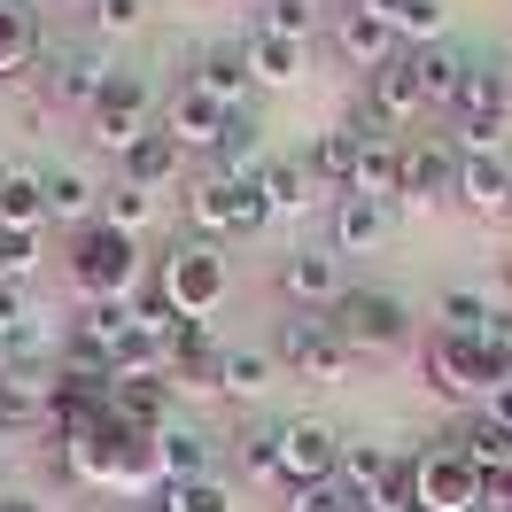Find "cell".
<instances>
[{
	"label": "cell",
	"instance_id": "44",
	"mask_svg": "<svg viewBox=\"0 0 512 512\" xmlns=\"http://www.w3.org/2000/svg\"><path fill=\"white\" fill-rule=\"evenodd\" d=\"M39 264V233H0V288H24Z\"/></svg>",
	"mask_w": 512,
	"mask_h": 512
},
{
	"label": "cell",
	"instance_id": "34",
	"mask_svg": "<svg viewBox=\"0 0 512 512\" xmlns=\"http://www.w3.org/2000/svg\"><path fill=\"white\" fill-rule=\"evenodd\" d=\"M435 334H489V342H497V295L443 288L435 295Z\"/></svg>",
	"mask_w": 512,
	"mask_h": 512
},
{
	"label": "cell",
	"instance_id": "43",
	"mask_svg": "<svg viewBox=\"0 0 512 512\" xmlns=\"http://www.w3.org/2000/svg\"><path fill=\"white\" fill-rule=\"evenodd\" d=\"M280 512H357V497H350V489H342L334 474H326V481H295Z\"/></svg>",
	"mask_w": 512,
	"mask_h": 512
},
{
	"label": "cell",
	"instance_id": "51",
	"mask_svg": "<svg viewBox=\"0 0 512 512\" xmlns=\"http://www.w3.org/2000/svg\"><path fill=\"white\" fill-rule=\"evenodd\" d=\"M8 443H16V435H8V427H0V458H8Z\"/></svg>",
	"mask_w": 512,
	"mask_h": 512
},
{
	"label": "cell",
	"instance_id": "38",
	"mask_svg": "<svg viewBox=\"0 0 512 512\" xmlns=\"http://www.w3.org/2000/svg\"><path fill=\"white\" fill-rule=\"evenodd\" d=\"M241 497H233V481H218V474H202V481H171L156 497V512H233Z\"/></svg>",
	"mask_w": 512,
	"mask_h": 512
},
{
	"label": "cell",
	"instance_id": "5",
	"mask_svg": "<svg viewBox=\"0 0 512 512\" xmlns=\"http://www.w3.org/2000/svg\"><path fill=\"white\" fill-rule=\"evenodd\" d=\"M458 156H497L512 140V86L497 63H474L466 70V94H458Z\"/></svg>",
	"mask_w": 512,
	"mask_h": 512
},
{
	"label": "cell",
	"instance_id": "39",
	"mask_svg": "<svg viewBox=\"0 0 512 512\" xmlns=\"http://www.w3.org/2000/svg\"><path fill=\"white\" fill-rule=\"evenodd\" d=\"M171 373V350L163 342H148V334H125V350H117V365H109V388L125 381H163Z\"/></svg>",
	"mask_w": 512,
	"mask_h": 512
},
{
	"label": "cell",
	"instance_id": "17",
	"mask_svg": "<svg viewBox=\"0 0 512 512\" xmlns=\"http://www.w3.org/2000/svg\"><path fill=\"white\" fill-rule=\"evenodd\" d=\"M101 78H109V70H101L86 47H63V55H47V70H39V94H47V109H94Z\"/></svg>",
	"mask_w": 512,
	"mask_h": 512
},
{
	"label": "cell",
	"instance_id": "10",
	"mask_svg": "<svg viewBox=\"0 0 512 512\" xmlns=\"http://www.w3.org/2000/svg\"><path fill=\"white\" fill-rule=\"evenodd\" d=\"M280 295H288L295 311H334L350 280H342V256L334 249H288L280 256Z\"/></svg>",
	"mask_w": 512,
	"mask_h": 512
},
{
	"label": "cell",
	"instance_id": "42",
	"mask_svg": "<svg viewBox=\"0 0 512 512\" xmlns=\"http://www.w3.org/2000/svg\"><path fill=\"white\" fill-rule=\"evenodd\" d=\"M241 474H249V481H280V489H288V474H280V427L241 435Z\"/></svg>",
	"mask_w": 512,
	"mask_h": 512
},
{
	"label": "cell",
	"instance_id": "30",
	"mask_svg": "<svg viewBox=\"0 0 512 512\" xmlns=\"http://www.w3.org/2000/svg\"><path fill=\"white\" fill-rule=\"evenodd\" d=\"M241 55H249V78H256V86H295V78L311 70V47L272 39V32H249V39H241Z\"/></svg>",
	"mask_w": 512,
	"mask_h": 512
},
{
	"label": "cell",
	"instance_id": "18",
	"mask_svg": "<svg viewBox=\"0 0 512 512\" xmlns=\"http://www.w3.org/2000/svg\"><path fill=\"white\" fill-rule=\"evenodd\" d=\"M388 233H396V210H388V202H365V194H334V241H326L334 256H365V249H381Z\"/></svg>",
	"mask_w": 512,
	"mask_h": 512
},
{
	"label": "cell",
	"instance_id": "35",
	"mask_svg": "<svg viewBox=\"0 0 512 512\" xmlns=\"http://www.w3.org/2000/svg\"><path fill=\"white\" fill-rule=\"evenodd\" d=\"M264 125H256L249 109H233V117H225V140H218V171L225 179H256V171H264Z\"/></svg>",
	"mask_w": 512,
	"mask_h": 512
},
{
	"label": "cell",
	"instance_id": "36",
	"mask_svg": "<svg viewBox=\"0 0 512 512\" xmlns=\"http://www.w3.org/2000/svg\"><path fill=\"white\" fill-rule=\"evenodd\" d=\"M256 187H264V202H272V225H280V218H303V210L319 202V187L303 179V163H288V156L264 163V171H256Z\"/></svg>",
	"mask_w": 512,
	"mask_h": 512
},
{
	"label": "cell",
	"instance_id": "31",
	"mask_svg": "<svg viewBox=\"0 0 512 512\" xmlns=\"http://www.w3.org/2000/svg\"><path fill=\"white\" fill-rule=\"evenodd\" d=\"M179 163H187V148H179L171 132H148V140H140V148L125 156V187H140V194L179 187Z\"/></svg>",
	"mask_w": 512,
	"mask_h": 512
},
{
	"label": "cell",
	"instance_id": "20",
	"mask_svg": "<svg viewBox=\"0 0 512 512\" xmlns=\"http://www.w3.org/2000/svg\"><path fill=\"white\" fill-rule=\"evenodd\" d=\"M396 474H404V458H396L388 443H342V466H334V481L350 489L357 505H381Z\"/></svg>",
	"mask_w": 512,
	"mask_h": 512
},
{
	"label": "cell",
	"instance_id": "8",
	"mask_svg": "<svg viewBox=\"0 0 512 512\" xmlns=\"http://www.w3.org/2000/svg\"><path fill=\"white\" fill-rule=\"evenodd\" d=\"M412 497L427 512H481V474L458 443H427L412 458Z\"/></svg>",
	"mask_w": 512,
	"mask_h": 512
},
{
	"label": "cell",
	"instance_id": "12",
	"mask_svg": "<svg viewBox=\"0 0 512 512\" xmlns=\"http://www.w3.org/2000/svg\"><path fill=\"white\" fill-rule=\"evenodd\" d=\"M334 47H342V63H357L365 78L412 55V47H404V39H396V32L381 24V16L365 8V0H357V8H334Z\"/></svg>",
	"mask_w": 512,
	"mask_h": 512
},
{
	"label": "cell",
	"instance_id": "23",
	"mask_svg": "<svg viewBox=\"0 0 512 512\" xmlns=\"http://www.w3.org/2000/svg\"><path fill=\"white\" fill-rule=\"evenodd\" d=\"M365 8H373L404 47H443V32H450V0H365Z\"/></svg>",
	"mask_w": 512,
	"mask_h": 512
},
{
	"label": "cell",
	"instance_id": "37",
	"mask_svg": "<svg viewBox=\"0 0 512 512\" xmlns=\"http://www.w3.org/2000/svg\"><path fill=\"white\" fill-rule=\"evenodd\" d=\"M163 218V194H140V187H109L101 194V225H117V233H148V225Z\"/></svg>",
	"mask_w": 512,
	"mask_h": 512
},
{
	"label": "cell",
	"instance_id": "53",
	"mask_svg": "<svg viewBox=\"0 0 512 512\" xmlns=\"http://www.w3.org/2000/svg\"><path fill=\"white\" fill-rule=\"evenodd\" d=\"M78 8H94V0H78Z\"/></svg>",
	"mask_w": 512,
	"mask_h": 512
},
{
	"label": "cell",
	"instance_id": "7",
	"mask_svg": "<svg viewBox=\"0 0 512 512\" xmlns=\"http://www.w3.org/2000/svg\"><path fill=\"white\" fill-rule=\"evenodd\" d=\"M148 101H156V94H148V78H140V70H109V78H101V94H94V109H86V132L125 163L132 148L156 132V125H148Z\"/></svg>",
	"mask_w": 512,
	"mask_h": 512
},
{
	"label": "cell",
	"instance_id": "13",
	"mask_svg": "<svg viewBox=\"0 0 512 512\" xmlns=\"http://www.w3.org/2000/svg\"><path fill=\"white\" fill-rule=\"evenodd\" d=\"M458 140H419V148H404V202L396 210H427V202H443V194H458Z\"/></svg>",
	"mask_w": 512,
	"mask_h": 512
},
{
	"label": "cell",
	"instance_id": "33",
	"mask_svg": "<svg viewBox=\"0 0 512 512\" xmlns=\"http://www.w3.org/2000/svg\"><path fill=\"white\" fill-rule=\"evenodd\" d=\"M303 179H311L319 194H350V179H357V132H319L311 156H303Z\"/></svg>",
	"mask_w": 512,
	"mask_h": 512
},
{
	"label": "cell",
	"instance_id": "50",
	"mask_svg": "<svg viewBox=\"0 0 512 512\" xmlns=\"http://www.w3.org/2000/svg\"><path fill=\"white\" fill-rule=\"evenodd\" d=\"M497 350H512V311H497Z\"/></svg>",
	"mask_w": 512,
	"mask_h": 512
},
{
	"label": "cell",
	"instance_id": "1",
	"mask_svg": "<svg viewBox=\"0 0 512 512\" xmlns=\"http://www.w3.org/2000/svg\"><path fill=\"white\" fill-rule=\"evenodd\" d=\"M63 264H70L78 303H132V295H140V241L117 233V225H101V218L70 241Z\"/></svg>",
	"mask_w": 512,
	"mask_h": 512
},
{
	"label": "cell",
	"instance_id": "14",
	"mask_svg": "<svg viewBox=\"0 0 512 512\" xmlns=\"http://www.w3.org/2000/svg\"><path fill=\"white\" fill-rule=\"evenodd\" d=\"M334 466H342V435L326 419H288L280 427V474H288V489L295 481H326Z\"/></svg>",
	"mask_w": 512,
	"mask_h": 512
},
{
	"label": "cell",
	"instance_id": "22",
	"mask_svg": "<svg viewBox=\"0 0 512 512\" xmlns=\"http://www.w3.org/2000/svg\"><path fill=\"white\" fill-rule=\"evenodd\" d=\"M47 225V171L8 163L0 171V233H39Z\"/></svg>",
	"mask_w": 512,
	"mask_h": 512
},
{
	"label": "cell",
	"instance_id": "3",
	"mask_svg": "<svg viewBox=\"0 0 512 512\" xmlns=\"http://www.w3.org/2000/svg\"><path fill=\"white\" fill-rule=\"evenodd\" d=\"M187 218H194V241H225V233H264L272 225V202L256 179H225V171H202L187 187Z\"/></svg>",
	"mask_w": 512,
	"mask_h": 512
},
{
	"label": "cell",
	"instance_id": "25",
	"mask_svg": "<svg viewBox=\"0 0 512 512\" xmlns=\"http://www.w3.org/2000/svg\"><path fill=\"white\" fill-rule=\"evenodd\" d=\"M280 388V357L272 350H225L218 357V396H233V404H264Z\"/></svg>",
	"mask_w": 512,
	"mask_h": 512
},
{
	"label": "cell",
	"instance_id": "19",
	"mask_svg": "<svg viewBox=\"0 0 512 512\" xmlns=\"http://www.w3.org/2000/svg\"><path fill=\"white\" fill-rule=\"evenodd\" d=\"M450 202H466L474 218H512V163L505 156H466Z\"/></svg>",
	"mask_w": 512,
	"mask_h": 512
},
{
	"label": "cell",
	"instance_id": "32",
	"mask_svg": "<svg viewBox=\"0 0 512 512\" xmlns=\"http://www.w3.org/2000/svg\"><path fill=\"white\" fill-rule=\"evenodd\" d=\"M101 210V187H94V171H78V163H63V171H47V218L55 225H94Z\"/></svg>",
	"mask_w": 512,
	"mask_h": 512
},
{
	"label": "cell",
	"instance_id": "15",
	"mask_svg": "<svg viewBox=\"0 0 512 512\" xmlns=\"http://www.w3.org/2000/svg\"><path fill=\"white\" fill-rule=\"evenodd\" d=\"M0 427H8V435L55 427V373H39V365H16V373H0Z\"/></svg>",
	"mask_w": 512,
	"mask_h": 512
},
{
	"label": "cell",
	"instance_id": "29",
	"mask_svg": "<svg viewBox=\"0 0 512 512\" xmlns=\"http://www.w3.org/2000/svg\"><path fill=\"white\" fill-rule=\"evenodd\" d=\"M171 404H179L171 381H125V388H109V412L125 419L132 435H163V427H171Z\"/></svg>",
	"mask_w": 512,
	"mask_h": 512
},
{
	"label": "cell",
	"instance_id": "49",
	"mask_svg": "<svg viewBox=\"0 0 512 512\" xmlns=\"http://www.w3.org/2000/svg\"><path fill=\"white\" fill-rule=\"evenodd\" d=\"M16 365H24V342H8V334H0V373H16Z\"/></svg>",
	"mask_w": 512,
	"mask_h": 512
},
{
	"label": "cell",
	"instance_id": "2",
	"mask_svg": "<svg viewBox=\"0 0 512 512\" xmlns=\"http://www.w3.org/2000/svg\"><path fill=\"white\" fill-rule=\"evenodd\" d=\"M225 288H233V272H225L218 241H171L156 264V295L179 311V319H210L225 303Z\"/></svg>",
	"mask_w": 512,
	"mask_h": 512
},
{
	"label": "cell",
	"instance_id": "11",
	"mask_svg": "<svg viewBox=\"0 0 512 512\" xmlns=\"http://www.w3.org/2000/svg\"><path fill=\"white\" fill-rule=\"evenodd\" d=\"M225 117H233V109H225V101H210L202 86H187V78H179V86H171V101H163V132H171L187 156H218Z\"/></svg>",
	"mask_w": 512,
	"mask_h": 512
},
{
	"label": "cell",
	"instance_id": "46",
	"mask_svg": "<svg viewBox=\"0 0 512 512\" xmlns=\"http://www.w3.org/2000/svg\"><path fill=\"white\" fill-rule=\"evenodd\" d=\"M24 326H32V303H24V288H0V334H8V342H24Z\"/></svg>",
	"mask_w": 512,
	"mask_h": 512
},
{
	"label": "cell",
	"instance_id": "6",
	"mask_svg": "<svg viewBox=\"0 0 512 512\" xmlns=\"http://www.w3.org/2000/svg\"><path fill=\"white\" fill-rule=\"evenodd\" d=\"M272 357H280V373H303V381H350V365H357V350L334 334V319H319V311L280 319Z\"/></svg>",
	"mask_w": 512,
	"mask_h": 512
},
{
	"label": "cell",
	"instance_id": "24",
	"mask_svg": "<svg viewBox=\"0 0 512 512\" xmlns=\"http://www.w3.org/2000/svg\"><path fill=\"white\" fill-rule=\"evenodd\" d=\"M32 63H39V16H32V0H0V86L32 78Z\"/></svg>",
	"mask_w": 512,
	"mask_h": 512
},
{
	"label": "cell",
	"instance_id": "16",
	"mask_svg": "<svg viewBox=\"0 0 512 512\" xmlns=\"http://www.w3.org/2000/svg\"><path fill=\"white\" fill-rule=\"evenodd\" d=\"M350 194H365V202H404V140H388V132H357V179Z\"/></svg>",
	"mask_w": 512,
	"mask_h": 512
},
{
	"label": "cell",
	"instance_id": "9",
	"mask_svg": "<svg viewBox=\"0 0 512 512\" xmlns=\"http://www.w3.org/2000/svg\"><path fill=\"white\" fill-rule=\"evenodd\" d=\"M132 427L117 412L101 419V427H78V435H55V458H63V474L78 489H117V458H125Z\"/></svg>",
	"mask_w": 512,
	"mask_h": 512
},
{
	"label": "cell",
	"instance_id": "45",
	"mask_svg": "<svg viewBox=\"0 0 512 512\" xmlns=\"http://www.w3.org/2000/svg\"><path fill=\"white\" fill-rule=\"evenodd\" d=\"M140 16H148V0H94V32H140Z\"/></svg>",
	"mask_w": 512,
	"mask_h": 512
},
{
	"label": "cell",
	"instance_id": "47",
	"mask_svg": "<svg viewBox=\"0 0 512 512\" xmlns=\"http://www.w3.org/2000/svg\"><path fill=\"white\" fill-rule=\"evenodd\" d=\"M481 419H497V427L512 435V381H505V388H489V404H481Z\"/></svg>",
	"mask_w": 512,
	"mask_h": 512
},
{
	"label": "cell",
	"instance_id": "27",
	"mask_svg": "<svg viewBox=\"0 0 512 512\" xmlns=\"http://www.w3.org/2000/svg\"><path fill=\"white\" fill-rule=\"evenodd\" d=\"M412 70H419V94H427V109H458L474 55H458V47H412Z\"/></svg>",
	"mask_w": 512,
	"mask_h": 512
},
{
	"label": "cell",
	"instance_id": "40",
	"mask_svg": "<svg viewBox=\"0 0 512 512\" xmlns=\"http://www.w3.org/2000/svg\"><path fill=\"white\" fill-rule=\"evenodd\" d=\"M458 450L474 458V474L489 481V474H512V435L497 427V419H474L466 435H458Z\"/></svg>",
	"mask_w": 512,
	"mask_h": 512
},
{
	"label": "cell",
	"instance_id": "48",
	"mask_svg": "<svg viewBox=\"0 0 512 512\" xmlns=\"http://www.w3.org/2000/svg\"><path fill=\"white\" fill-rule=\"evenodd\" d=\"M0 512H47V505H39L32 489H8V497H0Z\"/></svg>",
	"mask_w": 512,
	"mask_h": 512
},
{
	"label": "cell",
	"instance_id": "52",
	"mask_svg": "<svg viewBox=\"0 0 512 512\" xmlns=\"http://www.w3.org/2000/svg\"><path fill=\"white\" fill-rule=\"evenodd\" d=\"M357 512H381V505H357Z\"/></svg>",
	"mask_w": 512,
	"mask_h": 512
},
{
	"label": "cell",
	"instance_id": "4",
	"mask_svg": "<svg viewBox=\"0 0 512 512\" xmlns=\"http://www.w3.org/2000/svg\"><path fill=\"white\" fill-rule=\"evenodd\" d=\"M326 319H334V334H342V342L357 350V365H365V357H396V350H412V311H404V303H396L388 288H350L342 303H334V311H326Z\"/></svg>",
	"mask_w": 512,
	"mask_h": 512
},
{
	"label": "cell",
	"instance_id": "41",
	"mask_svg": "<svg viewBox=\"0 0 512 512\" xmlns=\"http://www.w3.org/2000/svg\"><path fill=\"white\" fill-rule=\"evenodd\" d=\"M256 32H272V39H295V47H311V32H319V0H264Z\"/></svg>",
	"mask_w": 512,
	"mask_h": 512
},
{
	"label": "cell",
	"instance_id": "28",
	"mask_svg": "<svg viewBox=\"0 0 512 512\" xmlns=\"http://www.w3.org/2000/svg\"><path fill=\"white\" fill-rule=\"evenodd\" d=\"M210 458H218V443H210L202 427H179V419H171V427L156 435V466H163V489H171V481H202V474H210Z\"/></svg>",
	"mask_w": 512,
	"mask_h": 512
},
{
	"label": "cell",
	"instance_id": "26",
	"mask_svg": "<svg viewBox=\"0 0 512 512\" xmlns=\"http://www.w3.org/2000/svg\"><path fill=\"white\" fill-rule=\"evenodd\" d=\"M187 86H202L210 101H225V109H241V94H249L256 78H249V55L241 47H202L187 70Z\"/></svg>",
	"mask_w": 512,
	"mask_h": 512
},
{
	"label": "cell",
	"instance_id": "21",
	"mask_svg": "<svg viewBox=\"0 0 512 512\" xmlns=\"http://www.w3.org/2000/svg\"><path fill=\"white\" fill-rule=\"evenodd\" d=\"M365 101H373V132H381V125H412L419 109H427L412 55H404V63H388V70H373V78H365Z\"/></svg>",
	"mask_w": 512,
	"mask_h": 512
}]
</instances>
